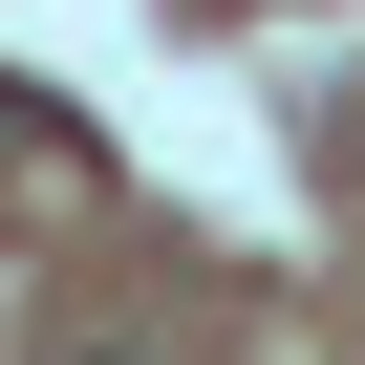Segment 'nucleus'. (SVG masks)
<instances>
[{"label": "nucleus", "mask_w": 365, "mask_h": 365, "mask_svg": "<svg viewBox=\"0 0 365 365\" xmlns=\"http://www.w3.org/2000/svg\"><path fill=\"white\" fill-rule=\"evenodd\" d=\"M65 365H150V344H65Z\"/></svg>", "instance_id": "1"}]
</instances>
